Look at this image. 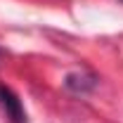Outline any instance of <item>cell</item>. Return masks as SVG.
<instances>
[{
  "instance_id": "1",
  "label": "cell",
  "mask_w": 123,
  "mask_h": 123,
  "mask_svg": "<svg viewBox=\"0 0 123 123\" xmlns=\"http://www.w3.org/2000/svg\"><path fill=\"white\" fill-rule=\"evenodd\" d=\"M0 109L5 111L10 123H26V111H24L19 95L7 85H0Z\"/></svg>"
},
{
  "instance_id": "2",
  "label": "cell",
  "mask_w": 123,
  "mask_h": 123,
  "mask_svg": "<svg viewBox=\"0 0 123 123\" xmlns=\"http://www.w3.org/2000/svg\"><path fill=\"white\" fill-rule=\"evenodd\" d=\"M64 88L76 92V95H85V92L97 88V76H92V74H69L64 80Z\"/></svg>"
},
{
  "instance_id": "3",
  "label": "cell",
  "mask_w": 123,
  "mask_h": 123,
  "mask_svg": "<svg viewBox=\"0 0 123 123\" xmlns=\"http://www.w3.org/2000/svg\"><path fill=\"white\" fill-rule=\"evenodd\" d=\"M2 57H5V50H2V47H0V59H2Z\"/></svg>"
}]
</instances>
